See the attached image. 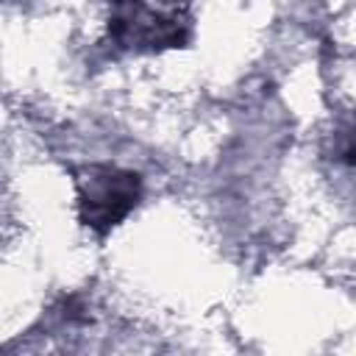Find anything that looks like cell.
I'll return each mask as SVG.
<instances>
[{
  "label": "cell",
  "instance_id": "obj_1",
  "mask_svg": "<svg viewBox=\"0 0 356 356\" xmlns=\"http://www.w3.org/2000/svg\"><path fill=\"white\" fill-rule=\"evenodd\" d=\"M75 189L81 222L103 236L136 209L142 178L114 164H83L75 170Z\"/></svg>",
  "mask_w": 356,
  "mask_h": 356
},
{
  "label": "cell",
  "instance_id": "obj_2",
  "mask_svg": "<svg viewBox=\"0 0 356 356\" xmlns=\"http://www.w3.org/2000/svg\"><path fill=\"white\" fill-rule=\"evenodd\" d=\"M108 36L122 50L153 53L184 47L189 39V28L178 14L159 11L145 0H111Z\"/></svg>",
  "mask_w": 356,
  "mask_h": 356
}]
</instances>
